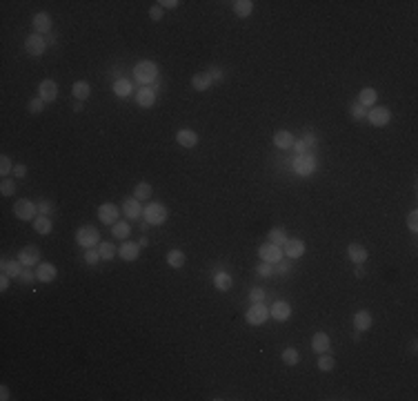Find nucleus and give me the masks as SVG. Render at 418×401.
Masks as SVG:
<instances>
[{
  "instance_id": "nucleus-1",
  "label": "nucleus",
  "mask_w": 418,
  "mask_h": 401,
  "mask_svg": "<svg viewBox=\"0 0 418 401\" xmlns=\"http://www.w3.org/2000/svg\"><path fill=\"white\" fill-rule=\"evenodd\" d=\"M133 78H136L142 87H149V85L158 78V65L151 60H140L133 67Z\"/></svg>"
},
{
  "instance_id": "nucleus-2",
  "label": "nucleus",
  "mask_w": 418,
  "mask_h": 401,
  "mask_svg": "<svg viewBox=\"0 0 418 401\" xmlns=\"http://www.w3.org/2000/svg\"><path fill=\"white\" fill-rule=\"evenodd\" d=\"M76 243L80 245V248H93V245L100 243V232H98V227L93 225H83L78 227V232H76Z\"/></svg>"
},
{
  "instance_id": "nucleus-3",
  "label": "nucleus",
  "mask_w": 418,
  "mask_h": 401,
  "mask_svg": "<svg viewBox=\"0 0 418 401\" xmlns=\"http://www.w3.org/2000/svg\"><path fill=\"white\" fill-rule=\"evenodd\" d=\"M167 214L169 212L163 203H149L142 209V218H145V223H149V225H163V223L167 221Z\"/></svg>"
},
{
  "instance_id": "nucleus-4",
  "label": "nucleus",
  "mask_w": 418,
  "mask_h": 401,
  "mask_svg": "<svg viewBox=\"0 0 418 401\" xmlns=\"http://www.w3.org/2000/svg\"><path fill=\"white\" fill-rule=\"evenodd\" d=\"M13 214H16V218H20V221H34V218L38 216V205L31 203L29 199H20L13 203Z\"/></svg>"
},
{
  "instance_id": "nucleus-5",
  "label": "nucleus",
  "mask_w": 418,
  "mask_h": 401,
  "mask_svg": "<svg viewBox=\"0 0 418 401\" xmlns=\"http://www.w3.org/2000/svg\"><path fill=\"white\" fill-rule=\"evenodd\" d=\"M293 172L298 176H311L316 172V158L311 154H298L293 158Z\"/></svg>"
},
{
  "instance_id": "nucleus-6",
  "label": "nucleus",
  "mask_w": 418,
  "mask_h": 401,
  "mask_svg": "<svg viewBox=\"0 0 418 401\" xmlns=\"http://www.w3.org/2000/svg\"><path fill=\"white\" fill-rule=\"evenodd\" d=\"M267 319H269V307H265L262 303H251V307L245 314V321L249 325H265Z\"/></svg>"
},
{
  "instance_id": "nucleus-7",
  "label": "nucleus",
  "mask_w": 418,
  "mask_h": 401,
  "mask_svg": "<svg viewBox=\"0 0 418 401\" xmlns=\"http://www.w3.org/2000/svg\"><path fill=\"white\" fill-rule=\"evenodd\" d=\"M258 256L262 258V261H267V263H278L280 258L285 256L283 254V250H280V245H274V243H262L260 248H258Z\"/></svg>"
},
{
  "instance_id": "nucleus-8",
  "label": "nucleus",
  "mask_w": 418,
  "mask_h": 401,
  "mask_svg": "<svg viewBox=\"0 0 418 401\" xmlns=\"http://www.w3.org/2000/svg\"><path fill=\"white\" fill-rule=\"evenodd\" d=\"M44 49H47V40H44L40 34L27 36V40H25V51L29 53V56H42Z\"/></svg>"
},
{
  "instance_id": "nucleus-9",
  "label": "nucleus",
  "mask_w": 418,
  "mask_h": 401,
  "mask_svg": "<svg viewBox=\"0 0 418 401\" xmlns=\"http://www.w3.org/2000/svg\"><path fill=\"white\" fill-rule=\"evenodd\" d=\"M367 120L374 125V127H385L391 120V111L387 107H372L367 111Z\"/></svg>"
},
{
  "instance_id": "nucleus-10",
  "label": "nucleus",
  "mask_w": 418,
  "mask_h": 401,
  "mask_svg": "<svg viewBox=\"0 0 418 401\" xmlns=\"http://www.w3.org/2000/svg\"><path fill=\"white\" fill-rule=\"evenodd\" d=\"M118 216H120V209H118V205H114V203H102L100 207H98V218H100L105 225L118 223Z\"/></svg>"
},
{
  "instance_id": "nucleus-11",
  "label": "nucleus",
  "mask_w": 418,
  "mask_h": 401,
  "mask_svg": "<svg viewBox=\"0 0 418 401\" xmlns=\"http://www.w3.org/2000/svg\"><path fill=\"white\" fill-rule=\"evenodd\" d=\"M18 261L22 263L25 267H31V265H40V250L36 245H27L18 252Z\"/></svg>"
},
{
  "instance_id": "nucleus-12",
  "label": "nucleus",
  "mask_w": 418,
  "mask_h": 401,
  "mask_svg": "<svg viewBox=\"0 0 418 401\" xmlns=\"http://www.w3.org/2000/svg\"><path fill=\"white\" fill-rule=\"evenodd\" d=\"M123 214L129 218V221H138L142 216V205L136 196H129V199L123 200Z\"/></svg>"
},
{
  "instance_id": "nucleus-13",
  "label": "nucleus",
  "mask_w": 418,
  "mask_h": 401,
  "mask_svg": "<svg viewBox=\"0 0 418 401\" xmlns=\"http://www.w3.org/2000/svg\"><path fill=\"white\" fill-rule=\"evenodd\" d=\"M283 254L289 258H300L305 254V243L300 239H287L283 245Z\"/></svg>"
},
{
  "instance_id": "nucleus-14",
  "label": "nucleus",
  "mask_w": 418,
  "mask_h": 401,
  "mask_svg": "<svg viewBox=\"0 0 418 401\" xmlns=\"http://www.w3.org/2000/svg\"><path fill=\"white\" fill-rule=\"evenodd\" d=\"M38 94H40V98H42L44 102H53L58 98V85H56V80H42V83L38 85Z\"/></svg>"
},
{
  "instance_id": "nucleus-15",
  "label": "nucleus",
  "mask_w": 418,
  "mask_h": 401,
  "mask_svg": "<svg viewBox=\"0 0 418 401\" xmlns=\"http://www.w3.org/2000/svg\"><path fill=\"white\" fill-rule=\"evenodd\" d=\"M176 143L180 147H187V150H194L198 145V134L194 129H178L176 134Z\"/></svg>"
},
{
  "instance_id": "nucleus-16",
  "label": "nucleus",
  "mask_w": 418,
  "mask_h": 401,
  "mask_svg": "<svg viewBox=\"0 0 418 401\" xmlns=\"http://www.w3.org/2000/svg\"><path fill=\"white\" fill-rule=\"evenodd\" d=\"M118 254H120V258H123V261L131 263V261H136V258L140 256V245L133 243V241H125V243L120 245Z\"/></svg>"
},
{
  "instance_id": "nucleus-17",
  "label": "nucleus",
  "mask_w": 418,
  "mask_h": 401,
  "mask_svg": "<svg viewBox=\"0 0 418 401\" xmlns=\"http://www.w3.org/2000/svg\"><path fill=\"white\" fill-rule=\"evenodd\" d=\"M269 316H274L276 321H287L292 316V305L287 301H274V305L269 307Z\"/></svg>"
},
{
  "instance_id": "nucleus-18",
  "label": "nucleus",
  "mask_w": 418,
  "mask_h": 401,
  "mask_svg": "<svg viewBox=\"0 0 418 401\" xmlns=\"http://www.w3.org/2000/svg\"><path fill=\"white\" fill-rule=\"evenodd\" d=\"M329 346H332V339H329L327 332H316L314 337H311V350H314L316 354H323V352H327Z\"/></svg>"
},
{
  "instance_id": "nucleus-19",
  "label": "nucleus",
  "mask_w": 418,
  "mask_h": 401,
  "mask_svg": "<svg viewBox=\"0 0 418 401\" xmlns=\"http://www.w3.org/2000/svg\"><path fill=\"white\" fill-rule=\"evenodd\" d=\"M156 102V92L151 87H140L136 94V105L138 107H145V109H149V107H154Z\"/></svg>"
},
{
  "instance_id": "nucleus-20",
  "label": "nucleus",
  "mask_w": 418,
  "mask_h": 401,
  "mask_svg": "<svg viewBox=\"0 0 418 401\" xmlns=\"http://www.w3.org/2000/svg\"><path fill=\"white\" fill-rule=\"evenodd\" d=\"M347 256L351 258V263H356V265H360V263H365L369 258V252L365 245H358V243H351L349 248H347Z\"/></svg>"
},
{
  "instance_id": "nucleus-21",
  "label": "nucleus",
  "mask_w": 418,
  "mask_h": 401,
  "mask_svg": "<svg viewBox=\"0 0 418 401\" xmlns=\"http://www.w3.org/2000/svg\"><path fill=\"white\" fill-rule=\"evenodd\" d=\"M31 22H34L36 34H49V31H51V16H49V13H44V11L36 13Z\"/></svg>"
},
{
  "instance_id": "nucleus-22",
  "label": "nucleus",
  "mask_w": 418,
  "mask_h": 401,
  "mask_svg": "<svg viewBox=\"0 0 418 401\" xmlns=\"http://www.w3.org/2000/svg\"><path fill=\"white\" fill-rule=\"evenodd\" d=\"M293 141H296V138H293V134L287 132V129H280V132L274 134V145L278 147V150H292Z\"/></svg>"
},
{
  "instance_id": "nucleus-23",
  "label": "nucleus",
  "mask_w": 418,
  "mask_h": 401,
  "mask_svg": "<svg viewBox=\"0 0 418 401\" xmlns=\"http://www.w3.org/2000/svg\"><path fill=\"white\" fill-rule=\"evenodd\" d=\"M36 276H38V281H42V283H49V281H53L58 276V270L53 263H40L38 270H36Z\"/></svg>"
},
{
  "instance_id": "nucleus-24",
  "label": "nucleus",
  "mask_w": 418,
  "mask_h": 401,
  "mask_svg": "<svg viewBox=\"0 0 418 401\" xmlns=\"http://www.w3.org/2000/svg\"><path fill=\"white\" fill-rule=\"evenodd\" d=\"M354 328L358 330V332L369 330V328H372V314H369L367 310H358L354 314Z\"/></svg>"
},
{
  "instance_id": "nucleus-25",
  "label": "nucleus",
  "mask_w": 418,
  "mask_h": 401,
  "mask_svg": "<svg viewBox=\"0 0 418 401\" xmlns=\"http://www.w3.org/2000/svg\"><path fill=\"white\" fill-rule=\"evenodd\" d=\"M191 87H194L196 92H207V89L211 87V78H209L207 71H200V74L191 76Z\"/></svg>"
},
{
  "instance_id": "nucleus-26",
  "label": "nucleus",
  "mask_w": 418,
  "mask_h": 401,
  "mask_svg": "<svg viewBox=\"0 0 418 401\" xmlns=\"http://www.w3.org/2000/svg\"><path fill=\"white\" fill-rule=\"evenodd\" d=\"M71 94H74L76 100L84 102L89 98V94H91V87H89V83H84V80H76L74 87H71Z\"/></svg>"
},
{
  "instance_id": "nucleus-27",
  "label": "nucleus",
  "mask_w": 418,
  "mask_h": 401,
  "mask_svg": "<svg viewBox=\"0 0 418 401\" xmlns=\"http://www.w3.org/2000/svg\"><path fill=\"white\" fill-rule=\"evenodd\" d=\"M231 285H234V281H231V276L227 274V272H216V276H213V288H216L218 292H227V290H231Z\"/></svg>"
},
{
  "instance_id": "nucleus-28",
  "label": "nucleus",
  "mask_w": 418,
  "mask_h": 401,
  "mask_svg": "<svg viewBox=\"0 0 418 401\" xmlns=\"http://www.w3.org/2000/svg\"><path fill=\"white\" fill-rule=\"evenodd\" d=\"M231 7H234V13L238 18H247V16H251V11H253L251 0H236V2H231Z\"/></svg>"
},
{
  "instance_id": "nucleus-29",
  "label": "nucleus",
  "mask_w": 418,
  "mask_h": 401,
  "mask_svg": "<svg viewBox=\"0 0 418 401\" xmlns=\"http://www.w3.org/2000/svg\"><path fill=\"white\" fill-rule=\"evenodd\" d=\"M376 98H378V94H376V89H372V87H365L363 92L358 94V102L363 107H367V109L376 105Z\"/></svg>"
},
{
  "instance_id": "nucleus-30",
  "label": "nucleus",
  "mask_w": 418,
  "mask_h": 401,
  "mask_svg": "<svg viewBox=\"0 0 418 401\" xmlns=\"http://www.w3.org/2000/svg\"><path fill=\"white\" fill-rule=\"evenodd\" d=\"M185 254H182V250H169L167 252V265L173 267V270H178V267L185 265Z\"/></svg>"
},
{
  "instance_id": "nucleus-31",
  "label": "nucleus",
  "mask_w": 418,
  "mask_h": 401,
  "mask_svg": "<svg viewBox=\"0 0 418 401\" xmlns=\"http://www.w3.org/2000/svg\"><path fill=\"white\" fill-rule=\"evenodd\" d=\"M51 227H53V223H51V218H49V216L38 214V216L34 218V230L38 232V234H49V232H51Z\"/></svg>"
},
{
  "instance_id": "nucleus-32",
  "label": "nucleus",
  "mask_w": 418,
  "mask_h": 401,
  "mask_svg": "<svg viewBox=\"0 0 418 401\" xmlns=\"http://www.w3.org/2000/svg\"><path fill=\"white\" fill-rule=\"evenodd\" d=\"M0 267H2V272L4 274H9V276H20V272H22V263L18 261V258H13V261H2L0 263Z\"/></svg>"
},
{
  "instance_id": "nucleus-33",
  "label": "nucleus",
  "mask_w": 418,
  "mask_h": 401,
  "mask_svg": "<svg viewBox=\"0 0 418 401\" xmlns=\"http://www.w3.org/2000/svg\"><path fill=\"white\" fill-rule=\"evenodd\" d=\"M98 254H100L102 261H111V258L118 254V250L114 248V243H109V241H102V243H98Z\"/></svg>"
},
{
  "instance_id": "nucleus-34",
  "label": "nucleus",
  "mask_w": 418,
  "mask_h": 401,
  "mask_svg": "<svg viewBox=\"0 0 418 401\" xmlns=\"http://www.w3.org/2000/svg\"><path fill=\"white\" fill-rule=\"evenodd\" d=\"M151 194H154V187H151L149 183H138V185L133 187V196H136L138 200H149Z\"/></svg>"
},
{
  "instance_id": "nucleus-35",
  "label": "nucleus",
  "mask_w": 418,
  "mask_h": 401,
  "mask_svg": "<svg viewBox=\"0 0 418 401\" xmlns=\"http://www.w3.org/2000/svg\"><path fill=\"white\" fill-rule=\"evenodd\" d=\"M280 359H283L285 365H298V361H300V352H298L296 348H285L283 354H280Z\"/></svg>"
},
{
  "instance_id": "nucleus-36",
  "label": "nucleus",
  "mask_w": 418,
  "mask_h": 401,
  "mask_svg": "<svg viewBox=\"0 0 418 401\" xmlns=\"http://www.w3.org/2000/svg\"><path fill=\"white\" fill-rule=\"evenodd\" d=\"M129 232H131V227H129V223H125V221H118V223L111 225V234H114L116 239H127Z\"/></svg>"
},
{
  "instance_id": "nucleus-37",
  "label": "nucleus",
  "mask_w": 418,
  "mask_h": 401,
  "mask_svg": "<svg viewBox=\"0 0 418 401\" xmlns=\"http://www.w3.org/2000/svg\"><path fill=\"white\" fill-rule=\"evenodd\" d=\"M114 94H116V96H120V98L129 96V94H131V83L125 80V78L116 80V83H114Z\"/></svg>"
},
{
  "instance_id": "nucleus-38",
  "label": "nucleus",
  "mask_w": 418,
  "mask_h": 401,
  "mask_svg": "<svg viewBox=\"0 0 418 401\" xmlns=\"http://www.w3.org/2000/svg\"><path fill=\"white\" fill-rule=\"evenodd\" d=\"M285 241H287V234H285L283 227H274V230L269 232V243H274V245H285Z\"/></svg>"
},
{
  "instance_id": "nucleus-39",
  "label": "nucleus",
  "mask_w": 418,
  "mask_h": 401,
  "mask_svg": "<svg viewBox=\"0 0 418 401\" xmlns=\"http://www.w3.org/2000/svg\"><path fill=\"white\" fill-rule=\"evenodd\" d=\"M318 368L323 370V372H332V370L336 368V361H334V356H329L323 352V356L318 359Z\"/></svg>"
},
{
  "instance_id": "nucleus-40",
  "label": "nucleus",
  "mask_w": 418,
  "mask_h": 401,
  "mask_svg": "<svg viewBox=\"0 0 418 401\" xmlns=\"http://www.w3.org/2000/svg\"><path fill=\"white\" fill-rule=\"evenodd\" d=\"M13 192H16V183H13L11 178H2V181H0V194L13 196Z\"/></svg>"
},
{
  "instance_id": "nucleus-41",
  "label": "nucleus",
  "mask_w": 418,
  "mask_h": 401,
  "mask_svg": "<svg viewBox=\"0 0 418 401\" xmlns=\"http://www.w3.org/2000/svg\"><path fill=\"white\" fill-rule=\"evenodd\" d=\"M27 109H29V114H40V111L44 109V100L42 98H31L29 102H27Z\"/></svg>"
},
{
  "instance_id": "nucleus-42",
  "label": "nucleus",
  "mask_w": 418,
  "mask_h": 401,
  "mask_svg": "<svg viewBox=\"0 0 418 401\" xmlns=\"http://www.w3.org/2000/svg\"><path fill=\"white\" fill-rule=\"evenodd\" d=\"M36 279H38V276H36V272H31V267H25V270L20 272V276H18V281H20L22 285H31Z\"/></svg>"
},
{
  "instance_id": "nucleus-43",
  "label": "nucleus",
  "mask_w": 418,
  "mask_h": 401,
  "mask_svg": "<svg viewBox=\"0 0 418 401\" xmlns=\"http://www.w3.org/2000/svg\"><path fill=\"white\" fill-rule=\"evenodd\" d=\"M98 261H100V254H98V250H93V248L84 250V263H87V265H96Z\"/></svg>"
},
{
  "instance_id": "nucleus-44",
  "label": "nucleus",
  "mask_w": 418,
  "mask_h": 401,
  "mask_svg": "<svg viewBox=\"0 0 418 401\" xmlns=\"http://www.w3.org/2000/svg\"><path fill=\"white\" fill-rule=\"evenodd\" d=\"M9 172H13V163L9 156H2V158H0V174H2V178H7Z\"/></svg>"
},
{
  "instance_id": "nucleus-45",
  "label": "nucleus",
  "mask_w": 418,
  "mask_h": 401,
  "mask_svg": "<svg viewBox=\"0 0 418 401\" xmlns=\"http://www.w3.org/2000/svg\"><path fill=\"white\" fill-rule=\"evenodd\" d=\"M351 116H354V118H358V120L367 118V107H363V105H360V102H356V105H351Z\"/></svg>"
},
{
  "instance_id": "nucleus-46",
  "label": "nucleus",
  "mask_w": 418,
  "mask_h": 401,
  "mask_svg": "<svg viewBox=\"0 0 418 401\" xmlns=\"http://www.w3.org/2000/svg\"><path fill=\"white\" fill-rule=\"evenodd\" d=\"M209 78H211V83H220L222 78H225V71L220 69V67H209Z\"/></svg>"
},
{
  "instance_id": "nucleus-47",
  "label": "nucleus",
  "mask_w": 418,
  "mask_h": 401,
  "mask_svg": "<svg viewBox=\"0 0 418 401\" xmlns=\"http://www.w3.org/2000/svg\"><path fill=\"white\" fill-rule=\"evenodd\" d=\"M249 299H251V303H262V301H265V290H262V288H251Z\"/></svg>"
},
{
  "instance_id": "nucleus-48",
  "label": "nucleus",
  "mask_w": 418,
  "mask_h": 401,
  "mask_svg": "<svg viewBox=\"0 0 418 401\" xmlns=\"http://www.w3.org/2000/svg\"><path fill=\"white\" fill-rule=\"evenodd\" d=\"M407 227L412 232H418V212L416 209H412V212L407 214Z\"/></svg>"
},
{
  "instance_id": "nucleus-49",
  "label": "nucleus",
  "mask_w": 418,
  "mask_h": 401,
  "mask_svg": "<svg viewBox=\"0 0 418 401\" xmlns=\"http://www.w3.org/2000/svg\"><path fill=\"white\" fill-rule=\"evenodd\" d=\"M51 212H53V203H51V200H42V203H38V214L49 216Z\"/></svg>"
},
{
  "instance_id": "nucleus-50",
  "label": "nucleus",
  "mask_w": 418,
  "mask_h": 401,
  "mask_svg": "<svg viewBox=\"0 0 418 401\" xmlns=\"http://www.w3.org/2000/svg\"><path fill=\"white\" fill-rule=\"evenodd\" d=\"M149 18H151V20H154V22H158V20H163V7H160V4H158V2H156V4H154V7H151V9H149Z\"/></svg>"
},
{
  "instance_id": "nucleus-51",
  "label": "nucleus",
  "mask_w": 418,
  "mask_h": 401,
  "mask_svg": "<svg viewBox=\"0 0 418 401\" xmlns=\"http://www.w3.org/2000/svg\"><path fill=\"white\" fill-rule=\"evenodd\" d=\"M256 272H258V274H260V276H271V272H274V270H271V263L262 261L260 265L256 267Z\"/></svg>"
},
{
  "instance_id": "nucleus-52",
  "label": "nucleus",
  "mask_w": 418,
  "mask_h": 401,
  "mask_svg": "<svg viewBox=\"0 0 418 401\" xmlns=\"http://www.w3.org/2000/svg\"><path fill=\"white\" fill-rule=\"evenodd\" d=\"M13 176H16V178H25L27 176V167H25V165H22V163L13 165Z\"/></svg>"
},
{
  "instance_id": "nucleus-53",
  "label": "nucleus",
  "mask_w": 418,
  "mask_h": 401,
  "mask_svg": "<svg viewBox=\"0 0 418 401\" xmlns=\"http://www.w3.org/2000/svg\"><path fill=\"white\" fill-rule=\"evenodd\" d=\"M300 141H302V143H305V145H307V147H314V145H316V134H311V132H307V134H305V136H302V138H300Z\"/></svg>"
},
{
  "instance_id": "nucleus-54",
  "label": "nucleus",
  "mask_w": 418,
  "mask_h": 401,
  "mask_svg": "<svg viewBox=\"0 0 418 401\" xmlns=\"http://www.w3.org/2000/svg\"><path fill=\"white\" fill-rule=\"evenodd\" d=\"M158 4L163 9H176L180 2H178V0H158Z\"/></svg>"
},
{
  "instance_id": "nucleus-55",
  "label": "nucleus",
  "mask_w": 418,
  "mask_h": 401,
  "mask_svg": "<svg viewBox=\"0 0 418 401\" xmlns=\"http://www.w3.org/2000/svg\"><path fill=\"white\" fill-rule=\"evenodd\" d=\"M293 150H296L298 154H307V145L302 141H293Z\"/></svg>"
},
{
  "instance_id": "nucleus-56",
  "label": "nucleus",
  "mask_w": 418,
  "mask_h": 401,
  "mask_svg": "<svg viewBox=\"0 0 418 401\" xmlns=\"http://www.w3.org/2000/svg\"><path fill=\"white\" fill-rule=\"evenodd\" d=\"M9 279H11V276H9V274H4V272H2V274H0V290H2V292H4V290H7V288H9Z\"/></svg>"
},
{
  "instance_id": "nucleus-57",
  "label": "nucleus",
  "mask_w": 418,
  "mask_h": 401,
  "mask_svg": "<svg viewBox=\"0 0 418 401\" xmlns=\"http://www.w3.org/2000/svg\"><path fill=\"white\" fill-rule=\"evenodd\" d=\"M276 265H278V272H289V261H283V258H280Z\"/></svg>"
},
{
  "instance_id": "nucleus-58",
  "label": "nucleus",
  "mask_w": 418,
  "mask_h": 401,
  "mask_svg": "<svg viewBox=\"0 0 418 401\" xmlns=\"http://www.w3.org/2000/svg\"><path fill=\"white\" fill-rule=\"evenodd\" d=\"M0 399H2V401H9V399H11V397H9V388H7V386L0 388Z\"/></svg>"
},
{
  "instance_id": "nucleus-59",
  "label": "nucleus",
  "mask_w": 418,
  "mask_h": 401,
  "mask_svg": "<svg viewBox=\"0 0 418 401\" xmlns=\"http://www.w3.org/2000/svg\"><path fill=\"white\" fill-rule=\"evenodd\" d=\"M356 276H358V279H363V276H365V267H363V263H360V265L356 267Z\"/></svg>"
},
{
  "instance_id": "nucleus-60",
  "label": "nucleus",
  "mask_w": 418,
  "mask_h": 401,
  "mask_svg": "<svg viewBox=\"0 0 418 401\" xmlns=\"http://www.w3.org/2000/svg\"><path fill=\"white\" fill-rule=\"evenodd\" d=\"M138 245H140V248H145V245H149V241H147V239H145V236H142V239H140V241H138Z\"/></svg>"
},
{
  "instance_id": "nucleus-61",
  "label": "nucleus",
  "mask_w": 418,
  "mask_h": 401,
  "mask_svg": "<svg viewBox=\"0 0 418 401\" xmlns=\"http://www.w3.org/2000/svg\"><path fill=\"white\" fill-rule=\"evenodd\" d=\"M80 109H83V102L78 100V102H76V105H74V111H80Z\"/></svg>"
}]
</instances>
